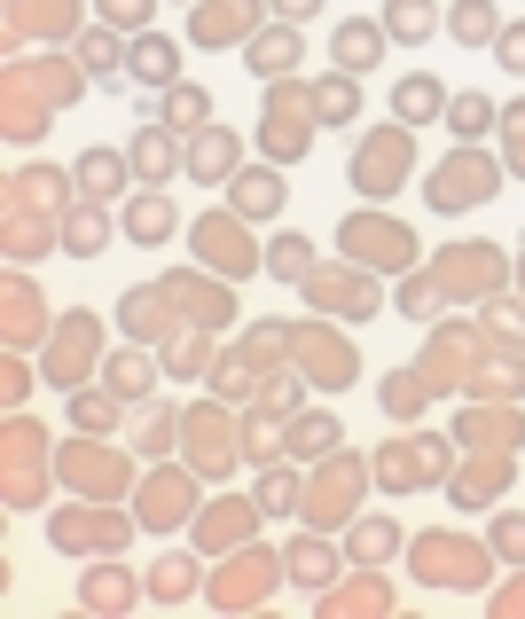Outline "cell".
Listing matches in <instances>:
<instances>
[{
	"label": "cell",
	"mask_w": 525,
	"mask_h": 619,
	"mask_svg": "<svg viewBox=\"0 0 525 619\" xmlns=\"http://www.w3.org/2000/svg\"><path fill=\"white\" fill-rule=\"evenodd\" d=\"M142 71H149V79H165V71H173V48H165V40H149V48H142Z\"/></svg>",
	"instance_id": "cell-3"
},
{
	"label": "cell",
	"mask_w": 525,
	"mask_h": 619,
	"mask_svg": "<svg viewBox=\"0 0 525 619\" xmlns=\"http://www.w3.org/2000/svg\"><path fill=\"white\" fill-rule=\"evenodd\" d=\"M431 196H439V204H471V196H494V181H486L478 165H471V173L455 165V173H447V181H439V189H431Z\"/></svg>",
	"instance_id": "cell-1"
},
{
	"label": "cell",
	"mask_w": 525,
	"mask_h": 619,
	"mask_svg": "<svg viewBox=\"0 0 525 619\" xmlns=\"http://www.w3.org/2000/svg\"><path fill=\"white\" fill-rule=\"evenodd\" d=\"M478 126H486V102H478V95L455 102V134H478Z\"/></svg>",
	"instance_id": "cell-2"
},
{
	"label": "cell",
	"mask_w": 525,
	"mask_h": 619,
	"mask_svg": "<svg viewBox=\"0 0 525 619\" xmlns=\"http://www.w3.org/2000/svg\"><path fill=\"white\" fill-rule=\"evenodd\" d=\"M110 16H142V0H110Z\"/></svg>",
	"instance_id": "cell-4"
},
{
	"label": "cell",
	"mask_w": 525,
	"mask_h": 619,
	"mask_svg": "<svg viewBox=\"0 0 525 619\" xmlns=\"http://www.w3.org/2000/svg\"><path fill=\"white\" fill-rule=\"evenodd\" d=\"M283 8H290V16H306V8H314V0H283Z\"/></svg>",
	"instance_id": "cell-5"
}]
</instances>
